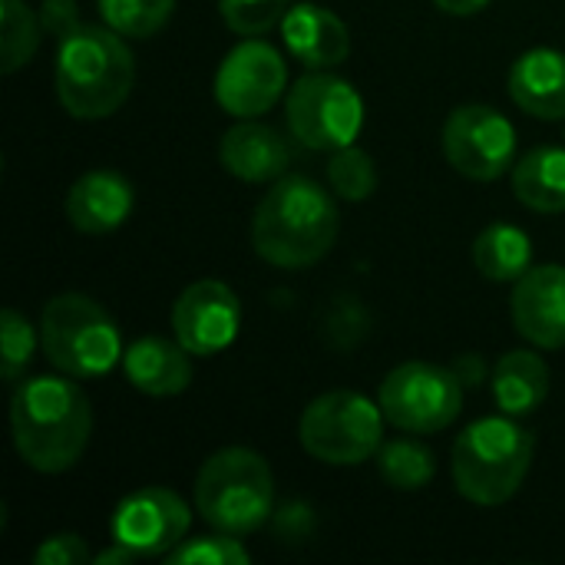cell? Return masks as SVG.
I'll return each instance as SVG.
<instances>
[{
  "label": "cell",
  "mask_w": 565,
  "mask_h": 565,
  "mask_svg": "<svg viewBox=\"0 0 565 565\" xmlns=\"http://www.w3.org/2000/svg\"><path fill=\"white\" fill-rule=\"evenodd\" d=\"M40 338L36 328L26 321V315H20L17 308H3L0 315V377L3 384H20L23 371L33 361Z\"/></svg>",
  "instance_id": "cell-27"
},
{
  "label": "cell",
  "mask_w": 565,
  "mask_h": 565,
  "mask_svg": "<svg viewBox=\"0 0 565 565\" xmlns=\"http://www.w3.org/2000/svg\"><path fill=\"white\" fill-rule=\"evenodd\" d=\"M166 563L172 565H248L252 553L242 546V536H228V533H212V536H195V540H182Z\"/></svg>",
  "instance_id": "cell-28"
},
{
  "label": "cell",
  "mask_w": 565,
  "mask_h": 565,
  "mask_svg": "<svg viewBox=\"0 0 565 565\" xmlns=\"http://www.w3.org/2000/svg\"><path fill=\"white\" fill-rule=\"evenodd\" d=\"M550 381H553L550 364L536 351H526V348L503 354L490 374L493 401L510 417L536 414L550 397Z\"/></svg>",
  "instance_id": "cell-20"
},
{
  "label": "cell",
  "mask_w": 565,
  "mask_h": 565,
  "mask_svg": "<svg viewBox=\"0 0 565 565\" xmlns=\"http://www.w3.org/2000/svg\"><path fill=\"white\" fill-rule=\"evenodd\" d=\"M142 556L136 553V550H129V546H122V543H116L113 540V546H106L103 553H96L93 556V565H119V563H139Z\"/></svg>",
  "instance_id": "cell-33"
},
{
  "label": "cell",
  "mask_w": 565,
  "mask_h": 565,
  "mask_svg": "<svg viewBox=\"0 0 565 565\" xmlns=\"http://www.w3.org/2000/svg\"><path fill=\"white\" fill-rule=\"evenodd\" d=\"M288 89L285 56L262 36L238 40L215 70V103L235 119L265 116Z\"/></svg>",
  "instance_id": "cell-11"
},
{
  "label": "cell",
  "mask_w": 565,
  "mask_h": 565,
  "mask_svg": "<svg viewBox=\"0 0 565 565\" xmlns=\"http://www.w3.org/2000/svg\"><path fill=\"white\" fill-rule=\"evenodd\" d=\"M473 265L487 281L510 285L533 268V238L513 222H490L473 238Z\"/></svg>",
  "instance_id": "cell-22"
},
{
  "label": "cell",
  "mask_w": 565,
  "mask_h": 565,
  "mask_svg": "<svg viewBox=\"0 0 565 565\" xmlns=\"http://www.w3.org/2000/svg\"><path fill=\"white\" fill-rule=\"evenodd\" d=\"M43 20L26 0H0V73L10 76L23 70L43 40Z\"/></svg>",
  "instance_id": "cell-24"
},
{
  "label": "cell",
  "mask_w": 565,
  "mask_h": 565,
  "mask_svg": "<svg viewBox=\"0 0 565 565\" xmlns=\"http://www.w3.org/2000/svg\"><path fill=\"white\" fill-rule=\"evenodd\" d=\"M510 315L520 338L540 351L565 348V268L533 265L520 281H513Z\"/></svg>",
  "instance_id": "cell-14"
},
{
  "label": "cell",
  "mask_w": 565,
  "mask_h": 565,
  "mask_svg": "<svg viewBox=\"0 0 565 565\" xmlns=\"http://www.w3.org/2000/svg\"><path fill=\"white\" fill-rule=\"evenodd\" d=\"M281 40L305 70H334L351 53L348 23L321 3H291L281 20Z\"/></svg>",
  "instance_id": "cell-16"
},
{
  "label": "cell",
  "mask_w": 565,
  "mask_h": 565,
  "mask_svg": "<svg viewBox=\"0 0 565 565\" xmlns=\"http://www.w3.org/2000/svg\"><path fill=\"white\" fill-rule=\"evenodd\" d=\"M192 354L172 338L146 334L122 351L126 381L146 397H175L192 384Z\"/></svg>",
  "instance_id": "cell-18"
},
{
  "label": "cell",
  "mask_w": 565,
  "mask_h": 565,
  "mask_svg": "<svg viewBox=\"0 0 565 565\" xmlns=\"http://www.w3.org/2000/svg\"><path fill=\"white\" fill-rule=\"evenodd\" d=\"M285 116L295 142L318 152H338L358 142L364 129V99L344 76L331 70H308L291 83Z\"/></svg>",
  "instance_id": "cell-8"
},
{
  "label": "cell",
  "mask_w": 565,
  "mask_h": 565,
  "mask_svg": "<svg viewBox=\"0 0 565 565\" xmlns=\"http://www.w3.org/2000/svg\"><path fill=\"white\" fill-rule=\"evenodd\" d=\"M374 460H377V470H381L384 483L394 487V490H401V493H417V490L430 487L434 477H437V457H434V450L424 447L414 437L387 440L377 450Z\"/></svg>",
  "instance_id": "cell-23"
},
{
  "label": "cell",
  "mask_w": 565,
  "mask_h": 565,
  "mask_svg": "<svg viewBox=\"0 0 565 565\" xmlns=\"http://www.w3.org/2000/svg\"><path fill=\"white\" fill-rule=\"evenodd\" d=\"M96 10L126 40H149L172 20L175 0H96Z\"/></svg>",
  "instance_id": "cell-25"
},
{
  "label": "cell",
  "mask_w": 565,
  "mask_h": 565,
  "mask_svg": "<svg viewBox=\"0 0 565 565\" xmlns=\"http://www.w3.org/2000/svg\"><path fill=\"white\" fill-rule=\"evenodd\" d=\"M338 195L301 172L271 182L252 218V248L275 268H311L338 242Z\"/></svg>",
  "instance_id": "cell-2"
},
{
  "label": "cell",
  "mask_w": 565,
  "mask_h": 565,
  "mask_svg": "<svg viewBox=\"0 0 565 565\" xmlns=\"http://www.w3.org/2000/svg\"><path fill=\"white\" fill-rule=\"evenodd\" d=\"M242 328V305L238 295L218 281L202 278L179 291L172 305V338L192 358H212L232 348Z\"/></svg>",
  "instance_id": "cell-13"
},
{
  "label": "cell",
  "mask_w": 565,
  "mask_h": 565,
  "mask_svg": "<svg viewBox=\"0 0 565 565\" xmlns=\"http://www.w3.org/2000/svg\"><path fill=\"white\" fill-rule=\"evenodd\" d=\"M40 20H43V30L53 33L56 40H63L70 30H76L83 23L79 10H76V0H43Z\"/></svg>",
  "instance_id": "cell-31"
},
{
  "label": "cell",
  "mask_w": 565,
  "mask_h": 565,
  "mask_svg": "<svg viewBox=\"0 0 565 565\" xmlns=\"http://www.w3.org/2000/svg\"><path fill=\"white\" fill-rule=\"evenodd\" d=\"M434 3H437V10H444L450 17H473V13L487 10L493 0H434Z\"/></svg>",
  "instance_id": "cell-34"
},
{
  "label": "cell",
  "mask_w": 565,
  "mask_h": 565,
  "mask_svg": "<svg viewBox=\"0 0 565 565\" xmlns=\"http://www.w3.org/2000/svg\"><path fill=\"white\" fill-rule=\"evenodd\" d=\"M450 367H454V374H457V381L463 387H480L483 381H490L487 377V364H483L480 354H460Z\"/></svg>",
  "instance_id": "cell-32"
},
{
  "label": "cell",
  "mask_w": 565,
  "mask_h": 565,
  "mask_svg": "<svg viewBox=\"0 0 565 565\" xmlns=\"http://www.w3.org/2000/svg\"><path fill=\"white\" fill-rule=\"evenodd\" d=\"M291 0H218V13L225 26L238 36H262L281 26Z\"/></svg>",
  "instance_id": "cell-29"
},
{
  "label": "cell",
  "mask_w": 565,
  "mask_h": 565,
  "mask_svg": "<svg viewBox=\"0 0 565 565\" xmlns=\"http://www.w3.org/2000/svg\"><path fill=\"white\" fill-rule=\"evenodd\" d=\"M328 182H331V192L341 202H364L377 189V166H374V159L364 149L344 146V149L331 152Z\"/></svg>",
  "instance_id": "cell-26"
},
{
  "label": "cell",
  "mask_w": 565,
  "mask_h": 565,
  "mask_svg": "<svg viewBox=\"0 0 565 565\" xmlns=\"http://www.w3.org/2000/svg\"><path fill=\"white\" fill-rule=\"evenodd\" d=\"M218 159L232 179H242L248 185H262V182H275L288 172L291 146L275 126L258 122V119H238L222 136Z\"/></svg>",
  "instance_id": "cell-17"
},
{
  "label": "cell",
  "mask_w": 565,
  "mask_h": 565,
  "mask_svg": "<svg viewBox=\"0 0 565 565\" xmlns=\"http://www.w3.org/2000/svg\"><path fill=\"white\" fill-rule=\"evenodd\" d=\"M60 106L83 122L113 116L132 93L136 56L129 40L106 23H79L56 40L53 66Z\"/></svg>",
  "instance_id": "cell-3"
},
{
  "label": "cell",
  "mask_w": 565,
  "mask_h": 565,
  "mask_svg": "<svg viewBox=\"0 0 565 565\" xmlns=\"http://www.w3.org/2000/svg\"><path fill=\"white\" fill-rule=\"evenodd\" d=\"M536 440L516 417L473 420L454 444V483L477 507L510 503L533 470Z\"/></svg>",
  "instance_id": "cell-4"
},
{
  "label": "cell",
  "mask_w": 565,
  "mask_h": 565,
  "mask_svg": "<svg viewBox=\"0 0 565 565\" xmlns=\"http://www.w3.org/2000/svg\"><path fill=\"white\" fill-rule=\"evenodd\" d=\"M93 434V407L76 377L36 374L13 384L10 397V437L20 460L36 473L73 470Z\"/></svg>",
  "instance_id": "cell-1"
},
{
  "label": "cell",
  "mask_w": 565,
  "mask_h": 565,
  "mask_svg": "<svg viewBox=\"0 0 565 565\" xmlns=\"http://www.w3.org/2000/svg\"><path fill=\"white\" fill-rule=\"evenodd\" d=\"M384 411L358 391H328L315 397L301 420L298 440L308 457L328 467H361L384 447Z\"/></svg>",
  "instance_id": "cell-7"
},
{
  "label": "cell",
  "mask_w": 565,
  "mask_h": 565,
  "mask_svg": "<svg viewBox=\"0 0 565 565\" xmlns=\"http://www.w3.org/2000/svg\"><path fill=\"white\" fill-rule=\"evenodd\" d=\"M463 384L457 381L454 367H440L430 361H404L381 381L377 404L404 434H440L447 430L463 411Z\"/></svg>",
  "instance_id": "cell-9"
},
{
  "label": "cell",
  "mask_w": 565,
  "mask_h": 565,
  "mask_svg": "<svg viewBox=\"0 0 565 565\" xmlns=\"http://www.w3.org/2000/svg\"><path fill=\"white\" fill-rule=\"evenodd\" d=\"M192 516L185 500L169 487H142L119 500L109 520L116 543L136 550L142 559H166L189 533Z\"/></svg>",
  "instance_id": "cell-12"
},
{
  "label": "cell",
  "mask_w": 565,
  "mask_h": 565,
  "mask_svg": "<svg viewBox=\"0 0 565 565\" xmlns=\"http://www.w3.org/2000/svg\"><path fill=\"white\" fill-rule=\"evenodd\" d=\"M513 195L520 205L556 215L565 212V149L536 146L513 166Z\"/></svg>",
  "instance_id": "cell-21"
},
{
  "label": "cell",
  "mask_w": 565,
  "mask_h": 565,
  "mask_svg": "<svg viewBox=\"0 0 565 565\" xmlns=\"http://www.w3.org/2000/svg\"><path fill=\"white\" fill-rule=\"evenodd\" d=\"M40 348L53 371L76 381H96L109 374L126 351L113 315L79 291L56 295L43 305Z\"/></svg>",
  "instance_id": "cell-6"
},
{
  "label": "cell",
  "mask_w": 565,
  "mask_h": 565,
  "mask_svg": "<svg viewBox=\"0 0 565 565\" xmlns=\"http://www.w3.org/2000/svg\"><path fill=\"white\" fill-rule=\"evenodd\" d=\"M195 513L218 533L248 536L275 513V473L248 447L212 454L195 477Z\"/></svg>",
  "instance_id": "cell-5"
},
{
  "label": "cell",
  "mask_w": 565,
  "mask_h": 565,
  "mask_svg": "<svg viewBox=\"0 0 565 565\" xmlns=\"http://www.w3.org/2000/svg\"><path fill=\"white\" fill-rule=\"evenodd\" d=\"M444 159L470 182H497L513 169L516 129L513 122L483 103L457 106L440 132Z\"/></svg>",
  "instance_id": "cell-10"
},
{
  "label": "cell",
  "mask_w": 565,
  "mask_h": 565,
  "mask_svg": "<svg viewBox=\"0 0 565 565\" xmlns=\"http://www.w3.org/2000/svg\"><path fill=\"white\" fill-rule=\"evenodd\" d=\"M510 96L513 103L543 119H565V53L553 46H533L516 56L510 66Z\"/></svg>",
  "instance_id": "cell-19"
},
{
  "label": "cell",
  "mask_w": 565,
  "mask_h": 565,
  "mask_svg": "<svg viewBox=\"0 0 565 565\" xmlns=\"http://www.w3.org/2000/svg\"><path fill=\"white\" fill-rule=\"evenodd\" d=\"M96 553H89L86 540L76 536V533H56V536H46L36 553H33V563L36 565H86L93 563Z\"/></svg>",
  "instance_id": "cell-30"
},
{
  "label": "cell",
  "mask_w": 565,
  "mask_h": 565,
  "mask_svg": "<svg viewBox=\"0 0 565 565\" xmlns=\"http://www.w3.org/2000/svg\"><path fill=\"white\" fill-rule=\"evenodd\" d=\"M136 189L116 169H89L66 192V218L83 235H109L132 215Z\"/></svg>",
  "instance_id": "cell-15"
}]
</instances>
